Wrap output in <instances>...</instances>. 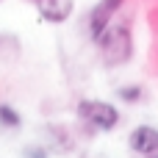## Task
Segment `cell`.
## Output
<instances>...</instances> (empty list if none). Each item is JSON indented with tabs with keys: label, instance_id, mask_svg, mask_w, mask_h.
I'll return each instance as SVG.
<instances>
[{
	"label": "cell",
	"instance_id": "1",
	"mask_svg": "<svg viewBox=\"0 0 158 158\" xmlns=\"http://www.w3.org/2000/svg\"><path fill=\"white\" fill-rule=\"evenodd\" d=\"M97 44H100V53H103V58H106V64H125V61H131V56H133V36H131V25L128 22H119V19H114L106 31H103V36L97 39Z\"/></svg>",
	"mask_w": 158,
	"mask_h": 158
},
{
	"label": "cell",
	"instance_id": "2",
	"mask_svg": "<svg viewBox=\"0 0 158 158\" xmlns=\"http://www.w3.org/2000/svg\"><path fill=\"white\" fill-rule=\"evenodd\" d=\"M75 114H78V119H83L86 125H92L97 131H114L119 122L117 106H111L106 100H81Z\"/></svg>",
	"mask_w": 158,
	"mask_h": 158
},
{
	"label": "cell",
	"instance_id": "3",
	"mask_svg": "<svg viewBox=\"0 0 158 158\" xmlns=\"http://www.w3.org/2000/svg\"><path fill=\"white\" fill-rule=\"evenodd\" d=\"M122 3L125 0H100L94 8H92V14H89V36L97 42L100 36H103V31L114 22V17H117V11L122 8Z\"/></svg>",
	"mask_w": 158,
	"mask_h": 158
},
{
	"label": "cell",
	"instance_id": "4",
	"mask_svg": "<svg viewBox=\"0 0 158 158\" xmlns=\"http://www.w3.org/2000/svg\"><path fill=\"white\" fill-rule=\"evenodd\" d=\"M128 147H131V153H139V156L158 153V128H153V125L133 128L128 133Z\"/></svg>",
	"mask_w": 158,
	"mask_h": 158
},
{
	"label": "cell",
	"instance_id": "5",
	"mask_svg": "<svg viewBox=\"0 0 158 158\" xmlns=\"http://www.w3.org/2000/svg\"><path fill=\"white\" fill-rule=\"evenodd\" d=\"M36 6L47 22H67L75 8V0H36Z\"/></svg>",
	"mask_w": 158,
	"mask_h": 158
},
{
	"label": "cell",
	"instance_id": "6",
	"mask_svg": "<svg viewBox=\"0 0 158 158\" xmlns=\"http://www.w3.org/2000/svg\"><path fill=\"white\" fill-rule=\"evenodd\" d=\"M0 125L3 128H19V114L8 103H0Z\"/></svg>",
	"mask_w": 158,
	"mask_h": 158
},
{
	"label": "cell",
	"instance_id": "7",
	"mask_svg": "<svg viewBox=\"0 0 158 158\" xmlns=\"http://www.w3.org/2000/svg\"><path fill=\"white\" fill-rule=\"evenodd\" d=\"M117 94H119V97H122L125 103H139L144 92H142V86H122V89H119Z\"/></svg>",
	"mask_w": 158,
	"mask_h": 158
},
{
	"label": "cell",
	"instance_id": "8",
	"mask_svg": "<svg viewBox=\"0 0 158 158\" xmlns=\"http://www.w3.org/2000/svg\"><path fill=\"white\" fill-rule=\"evenodd\" d=\"M25 158H47V156H44V150H28Z\"/></svg>",
	"mask_w": 158,
	"mask_h": 158
},
{
	"label": "cell",
	"instance_id": "9",
	"mask_svg": "<svg viewBox=\"0 0 158 158\" xmlns=\"http://www.w3.org/2000/svg\"><path fill=\"white\" fill-rule=\"evenodd\" d=\"M144 158H158V153H153V156H144Z\"/></svg>",
	"mask_w": 158,
	"mask_h": 158
},
{
	"label": "cell",
	"instance_id": "10",
	"mask_svg": "<svg viewBox=\"0 0 158 158\" xmlns=\"http://www.w3.org/2000/svg\"><path fill=\"white\" fill-rule=\"evenodd\" d=\"M0 44H3V36H0Z\"/></svg>",
	"mask_w": 158,
	"mask_h": 158
}]
</instances>
